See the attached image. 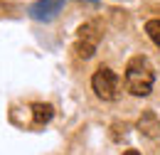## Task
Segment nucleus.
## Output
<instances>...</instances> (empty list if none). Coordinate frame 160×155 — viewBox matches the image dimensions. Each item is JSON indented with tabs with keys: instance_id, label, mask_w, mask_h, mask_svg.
<instances>
[{
	"instance_id": "f257e3e1",
	"label": "nucleus",
	"mask_w": 160,
	"mask_h": 155,
	"mask_svg": "<svg viewBox=\"0 0 160 155\" xmlns=\"http://www.w3.org/2000/svg\"><path fill=\"white\" fill-rule=\"evenodd\" d=\"M123 81H126V89L133 96H148L153 91V86H155V67L150 64L148 57L136 54V57L128 59V64H126Z\"/></svg>"
},
{
	"instance_id": "f03ea898",
	"label": "nucleus",
	"mask_w": 160,
	"mask_h": 155,
	"mask_svg": "<svg viewBox=\"0 0 160 155\" xmlns=\"http://www.w3.org/2000/svg\"><path fill=\"white\" fill-rule=\"evenodd\" d=\"M103 37V30H101L99 20H89L84 22L79 30H77V42H74V52L79 59H89L96 54L99 49V42Z\"/></svg>"
},
{
	"instance_id": "0eeeda50",
	"label": "nucleus",
	"mask_w": 160,
	"mask_h": 155,
	"mask_svg": "<svg viewBox=\"0 0 160 155\" xmlns=\"http://www.w3.org/2000/svg\"><path fill=\"white\" fill-rule=\"evenodd\" d=\"M145 35L160 47V18H153V20L145 22Z\"/></svg>"
},
{
	"instance_id": "1a4fd4ad",
	"label": "nucleus",
	"mask_w": 160,
	"mask_h": 155,
	"mask_svg": "<svg viewBox=\"0 0 160 155\" xmlns=\"http://www.w3.org/2000/svg\"><path fill=\"white\" fill-rule=\"evenodd\" d=\"M91 2H96V0H91Z\"/></svg>"
},
{
	"instance_id": "39448f33",
	"label": "nucleus",
	"mask_w": 160,
	"mask_h": 155,
	"mask_svg": "<svg viewBox=\"0 0 160 155\" xmlns=\"http://www.w3.org/2000/svg\"><path fill=\"white\" fill-rule=\"evenodd\" d=\"M136 128H138L140 133L145 138H158L160 136V118L155 111H143L138 118V123H136Z\"/></svg>"
},
{
	"instance_id": "6e6552de",
	"label": "nucleus",
	"mask_w": 160,
	"mask_h": 155,
	"mask_svg": "<svg viewBox=\"0 0 160 155\" xmlns=\"http://www.w3.org/2000/svg\"><path fill=\"white\" fill-rule=\"evenodd\" d=\"M123 155H140L136 148H128V150H123Z\"/></svg>"
},
{
	"instance_id": "423d86ee",
	"label": "nucleus",
	"mask_w": 160,
	"mask_h": 155,
	"mask_svg": "<svg viewBox=\"0 0 160 155\" xmlns=\"http://www.w3.org/2000/svg\"><path fill=\"white\" fill-rule=\"evenodd\" d=\"M32 118H35V123L37 126H44V123H49L52 118H54V106L52 103H32Z\"/></svg>"
},
{
	"instance_id": "7ed1b4c3",
	"label": "nucleus",
	"mask_w": 160,
	"mask_h": 155,
	"mask_svg": "<svg viewBox=\"0 0 160 155\" xmlns=\"http://www.w3.org/2000/svg\"><path fill=\"white\" fill-rule=\"evenodd\" d=\"M91 89L101 101H116L118 98V74L101 64L91 74Z\"/></svg>"
},
{
	"instance_id": "20e7f679",
	"label": "nucleus",
	"mask_w": 160,
	"mask_h": 155,
	"mask_svg": "<svg viewBox=\"0 0 160 155\" xmlns=\"http://www.w3.org/2000/svg\"><path fill=\"white\" fill-rule=\"evenodd\" d=\"M62 8H64V0H37L30 8V18L40 20V22H49L62 12Z\"/></svg>"
}]
</instances>
